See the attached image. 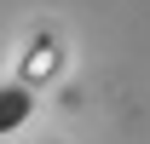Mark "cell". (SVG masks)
I'll use <instances>...</instances> for the list:
<instances>
[{
  "label": "cell",
  "mask_w": 150,
  "mask_h": 144,
  "mask_svg": "<svg viewBox=\"0 0 150 144\" xmlns=\"http://www.w3.org/2000/svg\"><path fill=\"white\" fill-rule=\"evenodd\" d=\"M29 109H35L29 87H0V133H18L29 121Z\"/></svg>",
  "instance_id": "obj_1"
}]
</instances>
